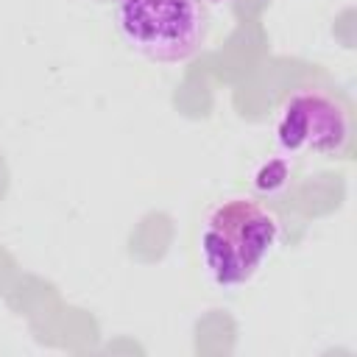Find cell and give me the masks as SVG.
<instances>
[{
	"instance_id": "2",
	"label": "cell",
	"mask_w": 357,
	"mask_h": 357,
	"mask_svg": "<svg viewBox=\"0 0 357 357\" xmlns=\"http://www.w3.org/2000/svg\"><path fill=\"white\" fill-rule=\"evenodd\" d=\"M123 42L156 64L190 61L206 42L201 0H114Z\"/></svg>"
},
{
	"instance_id": "4",
	"label": "cell",
	"mask_w": 357,
	"mask_h": 357,
	"mask_svg": "<svg viewBox=\"0 0 357 357\" xmlns=\"http://www.w3.org/2000/svg\"><path fill=\"white\" fill-rule=\"evenodd\" d=\"M204 3H209V6H223V3H231V0H204Z\"/></svg>"
},
{
	"instance_id": "1",
	"label": "cell",
	"mask_w": 357,
	"mask_h": 357,
	"mask_svg": "<svg viewBox=\"0 0 357 357\" xmlns=\"http://www.w3.org/2000/svg\"><path fill=\"white\" fill-rule=\"evenodd\" d=\"M282 237L279 218L251 195L215 204L201 229V259L220 287L248 284L271 259Z\"/></svg>"
},
{
	"instance_id": "3",
	"label": "cell",
	"mask_w": 357,
	"mask_h": 357,
	"mask_svg": "<svg viewBox=\"0 0 357 357\" xmlns=\"http://www.w3.org/2000/svg\"><path fill=\"white\" fill-rule=\"evenodd\" d=\"M351 117L340 98L324 89H296L276 120V145L290 156H337L346 151Z\"/></svg>"
}]
</instances>
